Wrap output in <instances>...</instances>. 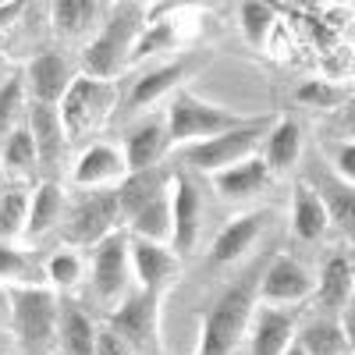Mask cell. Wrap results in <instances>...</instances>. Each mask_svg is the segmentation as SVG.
Masks as SVG:
<instances>
[{
	"label": "cell",
	"instance_id": "6da1fadb",
	"mask_svg": "<svg viewBox=\"0 0 355 355\" xmlns=\"http://www.w3.org/2000/svg\"><path fill=\"white\" fill-rule=\"evenodd\" d=\"M259 274H263V266H256L252 274L239 277L220 291V299L210 306V313L199 323V341L192 355H231L234 345L242 341V334H249V323L256 313Z\"/></svg>",
	"mask_w": 355,
	"mask_h": 355
},
{
	"label": "cell",
	"instance_id": "7a4b0ae2",
	"mask_svg": "<svg viewBox=\"0 0 355 355\" xmlns=\"http://www.w3.org/2000/svg\"><path fill=\"white\" fill-rule=\"evenodd\" d=\"M146 28V8L142 4H110V15L103 18L100 33L82 50V68L93 78L114 82L125 64H132V50Z\"/></svg>",
	"mask_w": 355,
	"mask_h": 355
},
{
	"label": "cell",
	"instance_id": "3957f363",
	"mask_svg": "<svg viewBox=\"0 0 355 355\" xmlns=\"http://www.w3.org/2000/svg\"><path fill=\"white\" fill-rule=\"evenodd\" d=\"M164 117H167L171 146H182V150H189V146H196V142L214 139V135H224V132H231V128H239V125L249 121V117L234 114L227 107L206 103L202 96L189 93V89H178V93L171 96Z\"/></svg>",
	"mask_w": 355,
	"mask_h": 355
},
{
	"label": "cell",
	"instance_id": "277c9868",
	"mask_svg": "<svg viewBox=\"0 0 355 355\" xmlns=\"http://www.w3.org/2000/svg\"><path fill=\"white\" fill-rule=\"evenodd\" d=\"M57 320H61V299L46 288H11V334L25 352H50L57 341Z\"/></svg>",
	"mask_w": 355,
	"mask_h": 355
},
{
	"label": "cell",
	"instance_id": "5b68a950",
	"mask_svg": "<svg viewBox=\"0 0 355 355\" xmlns=\"http://www.w3.org/2000/svg\"><path fill=\"white\" fill-rule=\"evenodd\" d=\"M266 132H270V117H249L245 125L239 128H231L224 135H214V139H206V142H196L189 146V150H182L185 164L202 171V174H220L234 164H242L249 157H256V150L263 146Z\"/></svg>",
	"mask_w": 355,
	"mask_h": 355
},
{
	"label": "cell",
	"instance_id": "8992f818",
	"mask_svg": "<svg viewBox=\"0 0 355 355\" xmlns=\"http://www.w3.org/2000/svg\"><path fill=\"white\" fill-rule=\"evenodd\" d=\"M114 107H117V85L82 71L64 93L61 107H57L61 110V121H64V132H68V142L85 139L89 132L103 128V121L114 114Z\"/></svg>",
	"mask_w": 355,
	"mask_h": 355
},
{
	"label": "cell",
	"instance_id": "52a82bcc",
	"mask_svg": "<svg viewBox=\"0 0 355 355\" xmlns=\"http://www.w3.org/2000/svg\"><path fill=\"white\" fill-rule=\"evenodd\" d=\"M93 295L107 306H121L135 291V270H132V234L114 231L93 249Z\"/></svg>",
	"mask_w": 355,
	"mask_h": 355
},
{
	"label": "cell",
	"instance_id": "ba28073f",
	"mask_svg": "<svg viewBox=\"0 0 355 355\" xmlns=\"http://www.w3.org/2000/svg\"><path fill=\"white\" fill-rule=\"evenodd\" d=\"M160 302H164V295L135 288L121 306H114L107 313V327L121 334L135 348V355L139 352H160L164 348V338H160Z\"/></svg>",
	"mask_w": 355,
	"mask_h": 355
},
{
	"label": "cell",
	"instance_id": "9c48e42d",
	"mask_svg": "<svg viewBox=\"0 0 355 355\" xmlns=\"http://www.w3.org/2000/svg\"><path fill=\"white\" fill-rule=\"evenodd\" d=\"M313 291H316V277L306 270V266L288 256V252H277L270 263L263 266V274H259V291H256V299L263 306H281V309H295V306H302L313 299Z\"/></svg>",
	"mask_w": 355,
	"mask_h": 355
},
{
	"label": "cell",
	"instance_id": "30bf717a",
	"mask_svg": "<svg viewBox=\"0 0 355 355\" xmlns=\"http://www.w3.org/2000/svg\"><path fill=\"white\" fill-rule=\"evenodd\" d=\"M121 206H117V192L103 189V192H89L64 224V239L71 245H85V249H96L107 234L121 231Z\"/></svg>",
	"mask_w": 355,
	"mask_h": 355
},
{
	"label": "cell",
	"instance_id": "8fae6325",
	"mask_svg": "<svg viewBox=\"0 0 355 355\" xmlns=\"http://www.w3.org/2000/svg\"><path fill=\"white\" fill-rule=\"evenodd\" d=\"M128 178V164H125V150H117L110 142H93L85 146L82 157L71 167V185L89 189V192H103L114 189Z\"/></svg>",
	"mask_w": 355,
	"mask_h": 355
},
{
	"label": "cell",
	"instance_id": "7c38bea8",
	"mask_svg": "<svg viewBox=\"0 0 355 355\" xmlns=\"http://www.w3.org/2000/svg\"><path fill=\"white\" fill-rule=\"evenodd\" d=\"M299 334V313L281 306H256L249 323V355H284Z\"/></svg>",
	"mask_w": 355,
	"mask_h": 355
},
{
	"label": "cell",
	"instance_id": "4fadbf2b",
	"mask_svg": "<svg viewBox=\"0 0 355 355\" xmlns=\"http://www.w3.org/2000/svg\"><path fill=\"white\" fill-rule=\"evenodd\" d=\"M132 270H135V288L164 295L178 281V274H182V256L171 245L132 239Z\"/></svg>",
	"mask_w": 355,
	"mask_h": 355
},
{
	"label": "cell",
	"instance_id": "5bb4252c",
	"mask_svg": "<svg viewBox=\"0 0 355 355\" xmlns=\"http://www.w3.org/2000/svg\"><path fill=\"white\" fill-rule=\"evenodd\" d=\"M75 78H78V68L64 53H40L25 68V89H28V96H33V103L61 107V100H64V93L71 89Z\"/></svg>",
	"mask_w": 355,
	"mask_h": 355
},
{
	"label": "cell",
	"instance_id": "9a60e30c",
	"mask_svg": "<svg viewBox=\"0 0 355 355\" xmlns=\"http://www.w3.org/2000/svg\"><path fill=\"white\" fill-rule=\"evenodd\" d=\"M202 227V196L185 174H171V249L182 256L196 245Z\"/></svg>",
	"mask_w": 355,
	"mask_h": 355
},
{
	"label": "cell",
	"instance_id": "2e32d148",
	"mask_svg": "<svg viewBox=\"0 0 355 355\" xmlns=\"http://www.w3.org/2000/svg\"><path fill=\"white\" fill-rule=\"evenodd\" d=\"M167 150H171L167 117L164 114H142L139 121L128 128V135H125V164H128V174L160 167V160H164Z\"/></svg>",
	"mask_w": 355,
	"mask_h": 355
},
{
	"label": "cell",
	"instance_id": "e0dca14e",
	"mask_svg": "<svg viewBox=\"0 0 355 355\" xmlns=\"http://www.w3.org/2000/svg\"><path fill=\"white\" fill-rule=\"evenodd\" d=\"M306 182L313 185V192L323 199V206H327V217L331 224L345 234V239L355 245V185L341 182V178L323 167V171H313Z\"/></svg>",
	"mask_w": 355,
	"mask_h": 355
},
{
	"label": "cell",
	"instance_id": "ac0fdd59",
	"mask_svg": "<svg viewBox=\"0 0 355 355\" xmlns=\"http://www.w3.org/2000/svg\"><path fill=\"white\" fill-rule=\"evenodd\" d=\"M313 299H316L320 316H334V320H341V313L352 306V299H355V266L345 256L327 259V266L320 270Z\"/></svg>",
	"mask_w": 355,
	"mask_h": 355
},
{
	"label": "cell",
	"instance_id": "d6986e66",
	"mask_svg": "<svg viewBox=\"0 0 355 355\" xmlns=\"http://www.w3.org/2000/svg\"><path fill=\"white\" fill-rule=\"evenodd\" d=\"M270 178H274L270 167H266L263 157L256 153V157H249L242 164H234V167L214 174L210 182H214V192L220 199H227V202H249V199H256L266 185H270Z\"/></svg>",
	"mask_w": 355,
	"mask_h": 355
},
{
	"label": "cell",
	"instance_id": "ffe728a7",
	"mask_svg": "<svg viewBox=\"0 0 355 355\" xmlns=\"http://www.w3.org/2000/svg\"><path fill=\"white\" fill-rule=\"evenodd\" d=\"M266 220H270L266 214H242V217L227 220V224L217 231V239H214L210 263H214V266H227V263H234V259H242V256L256 245V239L263 234Z\"/></svg>",
	"mask_w": 355,
	"mask_h": 355
},
{
	"label": "cell",
	"instance_id": "44dd1931",
	"mask_svg": "<svg viewBox=\"0 0 355 355\" xmlns=\"http://www.w3.org/2000/svg\"><path fill=\"white\" fill-rule=\"evenodd\" d=\"M100 327L78 302H61V320H57V355H96Z\"/></svg>",
	"mask_w": 355,
	"mask_h": 355
},
{
	"label": "cell",
	"instance_id": "7402d4cb",
	"mask_svg": "<svg viewBox=\"0 0 355 355\" xmlns=\"http://www.w3.org/2000/svg\"><path fill=\"white\" fill-rule=\"evenodd\" d=\"M28 132L36 139V153H40V167H53L61 160V153L68 150V132L61 121V110L50 103H28Z\"/></svg>",
	"mask_w": 355,
	"mask_h": 355
},
{
	"label": "cell",
	"instance_id": "603a6c76",
	"mask_svg": "<svg viewBox=\"0 0 355 355\" xmlns=\"http://www.w3.org/2000/svg\"><path fill=\"white\" fill-rule=\"evenodd\" d=\"M110 15V4H100V0H57L50 4V21L53 33L64 40H78L85 33H100L103 18Z\"/></svg>",
	"mask_w": 355,
	"mask_h": 355
},
{
	"label": "cell",
	"instance_id": "cb8c5ba5",
	"mask_svg": "<svg viewBox=\"0 0 355 355\" xmlns=\"http://www.w3.org/2000/svg\"><path fill=\"white\" fill-rule=\"evenodd\" d=\"M331 227V217H327V206L323 199L313 192V185L302 182L295 185V196H291V231L299 234L302 242H320Z\"/></svg>",
	"mask_w": 355,
	"mask_h": 355
},
{
	"label": "cell",
	"instance_id": "d4e9b609",
	"mask_svg": "<svg viewBox=\"0 0 355 355\" xmlns=\"http://www.w3.org/2000/svg\"><path fill=\"white\" fill-rule=\"evenodd\" d=\"M302 157V128L295 117H277L266 132V150H263V164L270 167V174H284L299 164Z\"/></svg>",
	"mask_w": 355,
	"mask_h": 355
},
{
	"label": "cell",
	"instance_id": "484cf974",
	"mask_svg": "<svg viewBox=\"0 0 355 355\" xmlns=\"http://www.w3.org/2000/svg\"><path fill=\"white\" fill-rule=\"evenodd\" d=\"M185 71H189V64L178 61V64H160V68H150L146 75H139L128 93V110H146V107L160 103L164 96H174Z\"/></svg>",
	"mask_w": 355,
	"mask_h": 355
},
{
	"label": "cell",
	"instance_id": "4316f807",
	"mask_svg": "<svg viewBox=\"0 0 355 355\" xmlns=\"http://www.w3.org/2000/svg\"><path fill=\"white\" fill-rule=\"evenodd\" d=\"M171 189V174L167 171H160V167H150V171H135V174H128L121 185H117L114 192H117V206H121V220H128L139 206H146L150 199H157V196H164Z\"/></svg>",
	"mask_w": 355,
	"mask_h": 355
},
{
	"label": "cell",
	"instance_id": "83f0119b",
	"mask_svg": "<svg viewBox=\"0 0 355 355\" xmlns=\"http://www.w3.org/2000/svg\"><path fill=\"white\" fill-rule=\"evenodd\" d=\"M64 217V189L57 182H40L28 199V224L25 239H43L46 231H53Z\"/></svg>",
	"mask_w": 355,
	"mask_h": 355
},
{
	"label": "cell",
	"instance_id": "f1b7e54d",
	"mask_svg": "<svg viewBox=\"0 0 355 355\" xmlns=\"http://www.w3.org/2000/svg\"><path fill=\"white\" fill-rule=\"evenodd\" d=\"M0 167H4L8 178H33L40 167V153H36V139L28 132V125H18L11 135L0 139Z\"/></svg>",
	"mask_w": 355,
	"mask_h": 355
},
{
	"label": "cell",
	"instance_id": "f546056e",
	"mask_svg": "<svg viewBox=\"0 0 355 355\" xmlns=\"http://www.w3.org/2000/svg\"><path fill=\"white\" fill-rule=\"evenodd\" d=\"M299 348L306 355H348V341H345V331H341V320L334 316H313L306 320L299 334H295Z\"/></svg>",
	"mask_w": 355,
	"mask_h": 355
},
{
	"label": "cell",
	"instance_id": "4dcf8cb0",
	"mask_svg": "<svg viewBox=\"0 0 355 355\" xmlns=\"http://www.w3.org/2000/svg\"><path fill=\"white\" fill-rule=\"evenodd\" d=\"M128 231H132V239L171 245V189L164 196L150 199L146 206H139V210L128 217Z\"/></svg>",
	"mask_w": 355,
	"mask_h": 355
},
{
	"label": "cell",
	"instance_id": "1f68e13d",
	"mask_svg": "<svg viewBox=\"0 0 355 355\" xmlns=\"http://www.w3.org/2000/svg\"><path fill=\"white\" fill-rule=\"evenodd\" d=\"M0 284L4 288H36V284H46V270L15 242H0Z\"/></svg>",
	"mask_w": 355,
	"mask_h": 355
},
{
	"label": "cell",
	"instance_id": "d6a6232c",
	"mask_svg": "<svg viewBox=\"0 0 355 355\" xmlns=\"http://www.w3.org/2000/svg\"><path fill=\"white\" fill-rule=\"evenodd\" d=\"M28 192L21 182H8V189L0 192V242H15L25 239V224H28Z\"/></svg>",
	"mask_w": 355,
	"mask_h": 355
},
{
	"label": "cell",
	"instance_id": "836d02e7",
	"mask_svg": "<svg viewBox=\"0 0 355 355\" xmlns=\"http://www.w3.org/2000/svg\"><path fill=\"white\" fill-rule=\"evenodd\" d=\"M178 43H182V36H178V25L167 21V18H157V21H146L142 36L132 50V64L135 61H146V57L153 53H164V50H178Z\"/></svg>",
	"mask_w": 355,
	"mask_h": 355
},
{
	"label": "cell",
	"instance_id": "e575fe53",
	"mask_svg": "<svg viewBox=\"0 0 355 355\" xmlns=\"http://www.w3.org/2000/svg\"><path fill=\"white\" fill-rule=\"evenodd\" d=\"M25 75H8L0 82V139L11 135L21 125V114H25Z\"/></svg>",
	"mask_w": 355,
	"mask_h": 355
},
{
	"label": "cell",
	"instance_id": "d590c367",
	"mask_svg": "<svg viewBox=\"0 0 355 355\" xmlns=\"http://www.w3.org/2000/svg\"><path fill=\"white\" fill-rule=\"evenodd\" d=\"M277 11L270 4H259V0H249V4H239V28L249 46H263L266 36L274 33Z\"/></svg>",
	"mask_w": 355,
	"mask_h": 355
},
{
	"label": "cell",
	"instance_id": "8d00e7d4",
	"mask_svg": "<svg viewBox=\"0 0 355 355\" xmlns=\"http://www.w3.org/2000/svg\"><path fill=\"white\" fill-rule=\"evenodd\" d=\"M43 270H46V284L68 291V288H75V284L82 281V256H78L75 249H57V252L43 263Z\"/></svg>",
	"mask_w": 355,
	"mask_h": 355
},
{
	"label": "cell",
	"instance_id": "74e56055",
	"mask_svg": "<svg viewBox=\"0 0 355 355\" xmlns=\"http://www.w3.org/2000/svg\"><path fill=\"white\" fill-rule=\"evenodd\" d=\"M299 103L306 107H320V110H334V107H345L348 103V89L341 85H331V82H323V78H309L299 85Z\"/></svg>",
	"mask_w": 355,
	"mask_h": 355
},
{
	"label": "cell",
	"instance_id": "f35d334b",
	"mask_svg": "<svg viewBox=\"0 0 355 355\" xmlns=\"http://www.w3.org/2000/svg\"><path fill=\"white\" fill-rule=\"evenodd\" d=\"M331 171L341 178V182L355 185V139H345L331 150Z\"/></svg>",
	"mask_w": 355,
	"mask_h": 355
},
{
	"label": "cell",
	"instance_id": "ab89813d",
	"mask_svg": "<svg viewBox=\"0 0 355 355\" xmlns=\"http://www.w3.org/2000/svg\"><path fill=\"white\" fill-rule=\"evenodd\" d=\"M96 355H135V348L110 327H100V338H96Z\"/></svg>",
	"mask_w": 355,
	"mask_h": 355
},
{
	"label": "cell",
	"instance_id": "60d3db41",
	"mask_svg": "<svg viewBox=\"0 0 355 355\" xmlns=\"http://www.w3.org/2000/svg\"><path fill=\"white\" fill-rule=\"evenodd\" d=\"M21 11H25V4H18V0L15 4H0V33H8V28L21 18Z\"/></svg>",
	"mask_w": 355,
	"mask_h": 355
},
{
	"label": "cell",
	"instance_id": "b9f144b4",
	"mask_svg": "<svg viewBox=\"0 0 355 355\" xmlns=\"http://www.w3.org/2000/svg\"><path fill=\"white\" fill-rule=\"evenodd\" d=\"M341 331H345V341H348V348H352V355H355V299H352V306L341 313Z\"/></svg>",
	"mask_w": 355,
	"mask_h": 355
},
{
	"label": "cell",
	"instance_id": "7bdbcfd3",
	"mask_svg": "<svg viewBox=\"0 0 355 355\" xmlns=\"http://www.w3.org/2000/svg\"><path fill=\"white\" fill-rule=\"evenodd\" d=\"M0 327H11V288L0 284Z\"/></svg>",
	"mask_w": 355,
	"mask_h": 355
},
{
	"label": "cell",
	"instance_id": "ee69618b",
	"mask_svg": "<svg viewBox=\"0 0 355 355\" xmlns=\"http://www.w3.org/2000/svg\"><path fill=\"white\" fill-rule=\"evenodd\" d=\"M341 125L348 132H355V96H348V103L341 107Z\"/></svg>",
	"mask_w": 355,
	"mask_h": 355
},
{
	"label": "cell",
	"instance_id": "f6af8a7d",
	"mask_svg": "<svg viewBox=\"0 0 355 355\" xmlns=\"http://www.w3.org/2000/svg\"><path fill=\"white\" fill-rule=\"evenodd\" d=\"M284 355H306V352H302V348H299V341H295V345H291V348H288V352H284Z\"/></svg>",
	"mask_w": 355,
	"mask_h": 355
},
{
	"label": "cell",
	"instance_id": "bcb514c9",
	"mask_svg": "<svg viewBox=\"0 0 355 355\" xmlns=\"http://www.w3.org/2000/svg\"><path fill=\"white\" fill-rule=\"evenodd\" d=\"M4 178H8V174H4V167H0V192H4V189H8V182H4Z\"/></svg>",
	"mask_w": 355,
	"mask_h": 355
},
{
	"label": "cell",
	"instance_id": "7dc6e473",
	"mask_svg": "<svg viewBox=\"0 0 355 355\" xmlns=\"http://www.w3.org/2000/svg\"><path fill=\"white\" fill-rule=\"evenodd\" d=\"M25 355H53V352H25Z\"/></svg>",
	"mask_w": 355,
	"mask_h": 355
},
{
	"label": "cell",
	"instance_id": "c3c4849f",
	"mask_svg": "<svg viewBox=\"0 0 355 355\" xmlns=\"http://www.w3.org/2000/svg\"><path fill=\"white\" fill-rule=\"evenodd\" d=\"M0 68H4V61H0Z\"/></svg>",
	"mask_w": 355,
	"mask_h": 355
}]
</instances>
